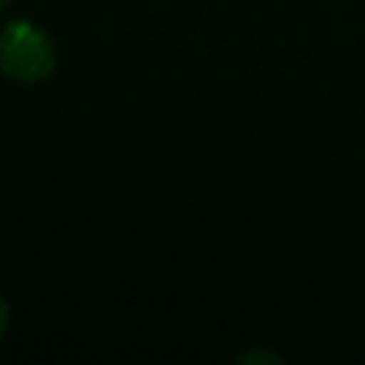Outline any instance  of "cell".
I'll return each instance as SVG.
<instances>
[{
    "mask_svg": "<svg viewBox=\"0 0 365 365\" xmlns=\"http://www.w3.org/2000/svg\"><path fill=\"white\" fill-rule=\"evenodd\" d=\"M0 68L20 83L46 80L54 71V46L43 29L14 20L0 31Z\"/></svg>",
    "mask_w": 365,
    "mask_h": 365,
    "instance_id": "cell-1",
    "label": "cell"
},
{
    "mask_svg": "<svg viewBox=\"0 0 365 365\" xmlns=\"http://www.w3.org/2000/svg\"><path fill=\"white\" fill-rule=\"evenodd\" d=\"M6 325H9V305H6V299L0 297V336L6 334Z\"/></svg>",
    "mask_w": 365,
    "mask_h": 365,
    "instance_id": "cell-2",
    "label": "cell"
},
{
    "mask_svg": "<svg viewBox=\"0 0 365 365\" xmlns=\"http://www.w3.org/2000/svg\"><path fill=\"white\" fill-rule=\"evenodd\" d=\"M9 6V0H0V9H6Z\"/></svg>",
    "mask_w": 365,
    "mask_h": 365,
    "instance_id": "cell-3",
    "label": "cell"
}]
</instances>
